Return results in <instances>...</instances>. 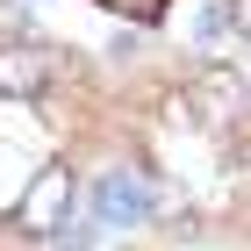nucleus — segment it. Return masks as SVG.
Listing matches in <instances>:
<instances>
[{
  "label": "nucleus",
  "instance_id": "0eeeda50",
  "mask_svg": "<svg viewBox=\"0 0 251 251\" xmlns=\"http://www.w3.org/2000/svg\"><path fill=\"white\" fill-rule=\"evenodd\" d=\"M108 7H129V15H158V0H108Z\"/></svg>",
  "mask_w": 251,
  "mask_h": 251
},
{
  "label": "nucleus",
  "instance_id": "7ed1b4c3",
  "mask_svg": "<svg viewBox=\"0 0 251 251\" xmlns=\"http://www.w3.org/2000/svg\"><path fill=\"white\" fill-rule=\"evenodd\" d=\"M50 86V65L29 43H0V100H43Z\"/></svg>",
  "mask_w": 251,
  "mask_h": 251
},
{
  "label": "nucleus",
  "instance_id": "f257e3e1",
  "mask_svg": "<svg viewBox=\"0 0 251 251\" xmlns=\"http://www.w3.org/2000/svg\"><path fill=\"white\" fill-rule=\"evenodd\" d=\"M72 194H79V179H72V165L65 158H50V165H36V179L22 187V201H15V230L22 237H50L72 215Z\"/></svg>",
  "mask_w": 251,
  "mask_h": 251
},
{
  "label": "nucleus",
  "instance_id": "20e7f679",
  "mask_svg": "<svg viewBox=\"0 0 251 251\" xmlns=\"http://www.w3.org/2000/svg\"><path fill=\"white\" fill-rule=\"evenodd\" d=\"M94 237H100V223H72V215H65L58 230H50V244L58 251H94Z\"/></svg>",
  "mask_w": 251,
  "mask_h": 251
},
{
  "label": "nucleus",
  "instance_id": "39448f33",
  "mask_svg": "<svg viewBox=\"0 0 251 251\" xmlns=\"http://www.w3.org/2000/svg\"><path fill=\"white\" fill-rule=\"evenodd\" d=\"M223 29H230V7H223V0H208V7L194 15V36H201V43H223Z\"/></svg>",
  "mask_w": 251,
  "mask_h": 251
},
{
  "label": "nucleus",
  "instance_id": "423d86ee",
  "mask_svg": "<svg viewBox=\"0 0 251 251\" xmlns=\"http://www.w3.org/2000/svg\"><path fill=\"white\" fill-rule=\"evenodd\" d=\"M223 7H230V29L251 43V0H223Z\"/></svg>",
  "mask_w": 251,
  "mask_h": 251
},
{
  "label": "nucleus",
  "instance_id": "f03ea898",
  "mask_svg": "<svg viewBox=\"0 0 251 251\" xmlns=\"http://www.w3.org/2000/svg\"><path fill=\"white\" fill-rule=\"evenodd\" d=\"M151 208H158V187L136 165H108L94 179V223L100 230H136V223H151Z\"/></svg>",
  "mask_w": 251,
  "mask_h": 251
}]
</instances>
